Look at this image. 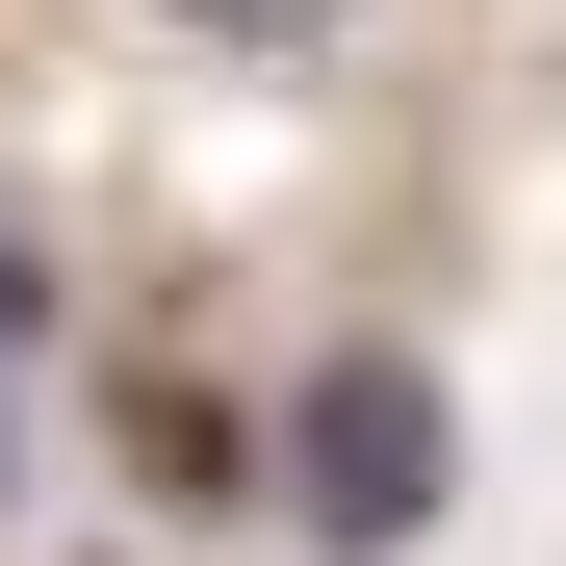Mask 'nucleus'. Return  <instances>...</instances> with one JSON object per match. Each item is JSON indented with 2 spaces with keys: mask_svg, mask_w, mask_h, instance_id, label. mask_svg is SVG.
I'll list each match as a JSON object with an SVG mask.
<instances>
[{
  "mask_svg": "<svg viewBox=\"0 0 566 566\" xmlns=\"http://www.w3.org/2000/svg\"><path fill=\"white\" fill-rule=\"evenodd\" d=\"M258 490L310 515L335 566H387V541H438V490H463V412H438V360H412V335H335L310 387L258 412Z\"/></svg>",
  "mask_w": 566,
  "mask_h": 566,
  "instance_id": "obj_1",
  "label": "nucleus"
},
{
  "mask_svg": "<svg viewBox=\"0 0 566 566\" xmlns=\"http://www.w3.org/2000/svg\"><path fill=\"white\" fill-rule=\"evenodd\" d=\"M129 490H155L180 541H207V515L258 490V412H207V387H129Z\"/></svg>",
  "mask_w": 566,
  "mask_h": 566,
  "instance_id": "obj_2",
  "label": "nucleus"
},
{
  "mask_svg": "<svg viewBox=\"0 0 566 566\" xmlns=\"http://www.w3.org/2000/svg\"><path fill=\"white\" fill-rule=\"evenodd\" d=\"M155 27H207V52H335L360 0H155Z\"/></svg>",
  "mask_w": 566,
  "mask_h": 566,
  "instance_id": "obj_3",
  "label": "nucleus"
},
{
  "mask_svg": "<svg viewBox=\"0 0 566 566\" xmlns=\"http://www.w3.org/2000/svg\"><path fill=\"white\" fill-rule=\"evenodd\" d=\"M27 335H52V258H27V232H0V360H27Z\"/></svg>",
  "mask_w": 566,
  "mask_h": 566,
  "instance_id": "obj_4",
  "label": "nucleus"
},
{
  "mask_svg": "<svg viewBox=\"0 0 566 566\" xmlns=\"http://www.w3.org/2000/svg\"><path fill=\"white\" fill-rule=\"evenodd\" d=\"M0 463H27V412H0Z\"/></svg>",
  "mask_w": 566,
  "mask_h": 566,
  "instance_id": "obj_5",
  "label": "nucleus"
}]
</instances>
